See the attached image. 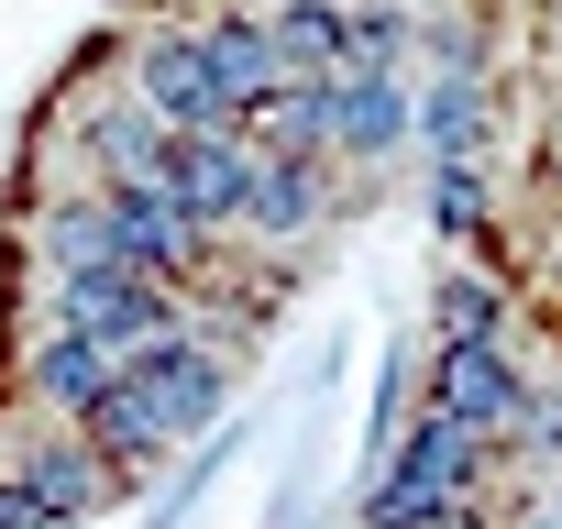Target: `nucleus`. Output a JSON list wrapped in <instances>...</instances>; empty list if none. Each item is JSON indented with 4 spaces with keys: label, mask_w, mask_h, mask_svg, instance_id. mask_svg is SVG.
Instances as JSON below:
<instances>
[{
    "label": "nucleus",
    "mask_w": 562,
    "mask_h": 529,
    "mask_svg": "<svg viewBox=\"0 0 562 529\" xmlns=\"http://www.w3.org/2000/svg\"><path fill=\"white\" fill-rule=\"evenodd\" d=\"M353 529H562V254L496 210H452Z\"/></svg>",
    "instance_id": "nucleus-1"
}]
</instances>
